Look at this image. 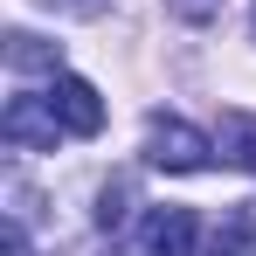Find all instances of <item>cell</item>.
<instances>
[{"mask_svg": "<svg viewBox=\"0 0 256 256\" xmlns=\"http://www.w3.org/2000/svg\"><path fill=\"white\" fill-rule=\"evenodd\" d=\"M146 160L166 166V173H201L214 160V146L194 125H180V118H152V125H146Z\"/></svg>", "mask_w": 256, "mask_h": 256, "instance_id": "6da1fadb", "label": "cell"}, {"mask_svg": "<svg viewBox=\"0 0 256 256\" xmlns=\"http://www.w3.org/2000/svg\"><path fill=\"white\" fill-rule=\"evenodd\" d=\"M0 138H7L14 152H56L62 118L48 111V97H14V104H7V118H0Z\"/></svg>", "mask_w": 256, "mask_h": 256, "instance_id": "7a4b0ae2", "label": "cell"}, {"mask_svg": "<svg viewBox=\"0 0 256 256\" xmlns=\"http://www.w3.org/2000/svg\"><path fill=\"white\" fill-rule=\"evenodd\" d=\"M48 111L62 118V132H76V138H97V132H104V97H97L84 76H56V84H48Z\"/></svg>", "mask_w": 256, "mask_h": 256, "instance_id": "3957f363", "label": "cell"}, {"mask_svg": "<svg viewBox=\"0 0 256 256\" xmlns=\"http://www.w3.org/2000/svg\"><path fill=\"white\" fill-rule=\"evenodd\" d=\"M194 236H201L194 208H152L138 222V256H194Z\"/></svg>", "mask_w": 256, "mask_h": 256, "instance_id": "277c9868", "label": "cell"}, {"mask_svg": "<svg viewBox=\"0 0 256 256\" xmlns=\"http://www.w3.org/2000/svg\"><path fill=\"white\" fill-rule=\"evenodd\" d=\"M222 160L228 166H242V173H256V118L250 111H222Z\"/></svg>", "mask_w": 256, "mask_h": 256, "instance_id": "5b68a950", "label": "cell"}, {"mask_svg": "<svg viewBox=\"0 0 256 256\" xmlns=\"http://www.w3.org/2000/svg\"><path fill=\"white\" fill-rule=\"evenodd\" d=\"M208 256H256V208H228V214H222Z\"/></svg>", "mask_w": 256, "mask_h": 256, "instance_id": "8992f818", "label": "cell"}, {"mask_svg": "<svg viewBox=\"0 0 256 256\" xmlns=\"http://www.w3.org/2000/svg\"><path fill=\"white\" fill-rule=\"evenodd\" d=\"M56 62H62V56H56L42 35H21V28L7 35V70H21V76H28V70H48V76H56Z\"/></svg>", "mask_w": 256, "mask_h": 256, "instance_id": "52a82bcc", "label": "cell"}, {"mask_svg": "<svg viewBox=\"0 0 256 256\" xmlns=\"http://www.w3.org/2000/svg\"><path fill=\"white\" fill-rule=\"evenodd\" d=\"M125 201H132V187H125V180H111V187L97 194V228H118V222H125Z\"/></svg>", "mask_w": 256, "mask_h": 256, "instance_id": "ba28073f", "label": "cell"}, {"mask_svg": "<svg viewBox=\"0 0 256 256\" xmlns=\"http://www.w3.org/2000/svg\"><path fill=\"white\" fill-rule=\"evenodd\" d=\"M166 7H173V21H194V28L222 14V0H166Z\"/></svg>", "mask_w": 256, "mask_h": 256, "instance_id": "9c48e42d", "label": "cell"}, {"mask_svg": "<svg viewBox=\"0 0 256 256\" xmlns=\"http://www.w3.org/2000/svg\"><path fill=\"white\" fill-rule=\"evenodd\" d=\"M35 7H62V14H90L97 0H35Z\"/></svg>", "mask_w": 256, "mask_h": 256, "instance_id": "30bf717a", "label": "cell"}]
</instances>
